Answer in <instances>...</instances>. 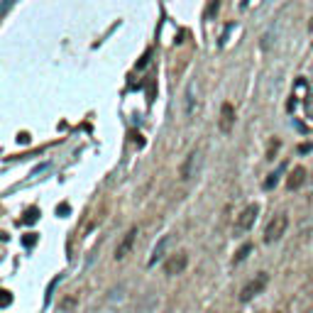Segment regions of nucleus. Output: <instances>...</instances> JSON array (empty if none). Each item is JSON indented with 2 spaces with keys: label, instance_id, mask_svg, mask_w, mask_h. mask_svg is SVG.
Segmentation results:
<instances>
[{
  "label": "nucleus",
  "instance_id": "f257e3e1",
  "mask_svg": "<svg viewBox=\"0 0 313 313\" xmlns=\"http://www.w3.org/2000/svg\"><path fill=\"white\" fill-rule=\"evenodd\" d=\"M286 228H289V216H286V213H276V216L269 220L267 230H264V242L272 245V242H276V240H282Z\"/></svg>",
  "mask_w": 313,
  "mask_h": 313
},
{
  "label": "nucleus",
  "instance_id": "f03ea898",
  "mask_svg": "<svg viewBox=\"0 0 313 313\" xmlns=\"http://www.w3.org/2000/svg\"><path fill=\"white\" fill-rule=\"evenodd\" d=\"M267 282H269V274H267V272H259L255 279H250V282L242 286V291H240V301H242V303H247V301H252L255 296H259V294L264 291Z\"/></svg>",
  "mask_w": 313,
  "mask_h": 313
},
{
  "label": "nucleus",
  "instance_id": "7ed1b4c3",
  "mask_svg": "<svg viewBox=\"0 0 313 313\" xmlns=\"http://www.w3.org/2000/svg\"><path fill=\"white\" fill-rule=\"evenodd\" d=\"M201 162H203V152L201 150H191L189 157L184 159V164H181V171H179V177H181V181H191V179L198 174V169H201Z\"/></svg>",
  "mask_w": 313,
  "mask_h": 313
},
{
  "label": "nucleus",
  "instance_id": "20e7f679",
  "mask_svg": "<svg viewBox=\"0 0 313 313\" xmlns=\"http://www.w3.org/2000/svg\"><path fill=\"white\" fill-rule=\"evenodd\" d=\"M257 213H259V205L257 203H250L237 216V220H235V235H242V232H247L252 225H255V220H257Z\"/></svg>",
  "mask_w": 313,
  "mask_h": 313
},
{
  "label": "nucleus",
  "instance_id": "39448f33",
  "mask_svg": "<svg viewBox=\"0 0 313 313\" xmlns=\"http://www.w3.org/2000/svg\"><path fill=\"white\" fill-rule=\"evenodd\" d=\"M189 267V255L186 252H177L164 262V274L166 276H177V274H184V269Z\"/></svg>",
  "mask_w": 313,
  "mask_h": 313
},
{
  "label": "nucleus",
  "instance_id": "423d86ee",
  "mask_svg": "<svg viewBox=\"0 0 313 313\" xmlns=\"http://www.w3.org/2000/svg\"><path fill=\"white\" fill-rule=\"evenodd\" d=\"M135 240H137V228H130V230L123 235V240L118 242V247H115V259H118V262H120V259H125L130 252H132Z\"/></svg>",
  "mask_w": 313,
  "mask_h": 313
},
{
  "label": "nucleus",
  "instance_id": "0eeeda50",
  "mask_svg": "<svg viewBox=\"0 0 313 313\" xmlns=\"http://www.w3.org/2000/svg\"><path fill=\"white\" fill-rule=\"evenodd\" d=\"M218 127L220 132H232V127H235V108H232L230 103H223V108H220V120H218Z\"/></svg>",
  "mask_w": 313,
  "mask_h": 313
},
{
  "label": "nucleus",
  "instance_id": "6e6552de",
  "mask_svg": "<svg viewBox=\"0 0 313 313\" xmlns=\"http://www.w3.org/2000/svg\"><path fill=\"white\" fill-rule=\"evenodd\" d=\"M169 245H171V235H164L162 240H159V242L154 245V250H152L150 262H147V264H150V267H154V264H157L159 259H164V255H166V250H169Z\"/></svg>",
  "mask_w": 313,
  "mask_h": 313
},
{
  "label": "nucleus",
  "instance_id": "1a4fd4ad",
  "mask_svg": "<svg viewBox=\"0 0 313 313\" xmlns=\"http://www.w3.org/2000/svg\"><path fill=\"white\" fill-rule=\"evenodd\" d=\"M303 181H306V169L303 166H296L291 174H289V181H286V189L289 191H296L303 186Z\"/></svg>",
  "mask_w": 313,
  "mask_h": 313
},
{
  "label": "nucleus",
  "instance_id": "9d476101",
  "mask_svg": "<svg viewBox=\"0 0 313 313\" xmlns=\"http://www.w3.org/2000/svg\"><path fill=\"white\" fill-rule=\"evenodd\" d=\"M76 308H79V299L76 296H66V299H61L56 313H76Z\"/></svg>",
  "mask_w": 313,
  "mask_h": 313
},
{
  "label": "nucleus",
  "instance_id": "9b49d317",
  "mask_svg": "<svg viewBox=\"0 0 313 313\" xmlns=\"http://www.w3.org/2000/svg\"><path fill=\"white\" fill-rule=\"evenodd\" d=\"M193 88H196V86H193V83H189V88H186V115H193V110H196V106H193V103H196V98H193Z\"/></svg>",
  "mask_w": 313,
  "mask_h": 313
},
{
  "label": "nucleus",
  "instance_id": "f8f14e48",
  "mask_svg": "<svg viewBox=\"0 0 313 313\" xmlns=\"http://www.w3.org/2000/svg\"><path fill=\"white\" fill-rule=\"evenodd\" d=\"M37 218H40V208H27L25 218H20V223H25V225H32V223H34Z\"/></svg>",
  "mask_w": 313,
  "mask_h": 313
},
{
  "label": "nucleus",
  "instance_id": "ddd939ff",
  "mask_svg": "<svg viewBox=\"0 0 313 313\" xmlns=\"http://www.w3.org/2000/svg\"><path fill=\"white\" fill-rule=\"evenodd\" d=\"M250 252H252V245H242V247H240V250H237V255H235V259H232V262H235V264H240V262H245Z\"/></svg>",
  "mask_w": 313,
  "mask_h": 313
},
{
  "label": "nucleus",
  "instance_id": "4468645a",
  "mask_svg": "<svg viewBox=\"0 0 313 313\" xmlns=\"http://www.w3.org/2000/svg\"><path fill=\"white\" fill-rule=\"evenodd\" d=\"M59 282H61V274H59V276H54V279H52V284L47 286V294H44V301H47V303L52 301V294H54V286L59 284Z\"/></svg>",
  "mask_w": 313,
  "mask_h": 313
},
{
  "label": "nucleus",
  "instance_id": "2eb2a0df",
  "mask_svg": "<svg viewBox=\"0 0 313 313\" xmlns=\"http://www.w3.org/2000/svg\"><path fill=\"white\" fill-rule=\"evenodd\" d=\"M282 169H284V166H282ZM282 169H279V171H282ZM279 171H274V174H269V177H267V181H264V189H274V186L279 184Z\"/></svg>",
  "mask_w": 313,
  "mask_h": 313
},
{
  "label": "nucleus",
  "instance_id": "dca6fc26",
  "mask_svg": "<svg viewBox=\"0 0 313 313\" xmlns=\"http://www.w3.org/2000/svg\"><path fill=\"white\" fill-rule=\"evenodd\" d=\"M150 56H152V52H145V56L140 59V64H137V68H145L147 64H150Z\"/></svg>",
  "mask_w": 313,
  "mask_h": 313
},
{
  "label": "nucleus",
  "instance_id": "f3484780",
  "mask_svg": "<svg viewBox=\"0 0 313 313\" xmlns=\"http://www.w3.org/2000/svg\"><path fill=\"white\" fill-rule=\"evenodd\" d=\"M218 8H220L218 3H211V5H208V10H205V17H211L213 13H218Z\"/></svg>",
  "mask_w": 313,
  "mask_h": 313
},
{
  "label": "nucleus",
  "instance_id": "a211bd4d",
  "mask_svg": "<svg viewBox=\"0 0 313 313\" xmlns=\"http://www.w3.org/2000/svg\"><path fill=\"white\" fill-rule=\"evenodd\" d=\"M34 240H37V235H34V232H29L27 237H25V245L32 247V245H34Z\"/></svg>",
  "mask_w": 313,
  "mask_h": 313
},
{
  "label": "nucleus",
  "instance_id": "6ab92c4d",
  "mask_svg": "<svg viewBox=\"0 0 313 313\" xmlns=\"http://www.w3.org/2000/svg\"><path fill=\"white\" fill-rule=\"evenodd\" d=\"M3 294H5V299H3V306H10V301H13L10 291H3Z\"/></svg>",
  "mask_w": 313,
  "mask_h": 313
},
{
  "label": "nucleus",
  "instance_id": "aec40b11",
  "mask_svg": "<svg viewBox=\"0 0 313 313\" xmlns=\"http://www.w3.org/2000/svg\"><path fill=\"white\" fill-rule=\"evenodd\" d=\"M56 213H68V205H66V203L59 205V208H56Z\"/></svg>",
  "mask_w": 313,
  "mask_h": 313
},
{
  "label": "nucleus",
  "instance_id": "412c9836",
  "mask_svg": "<svg viewBox=\"0 0 313 313\" xmlns=\"http://www.w3.org/2000/svg\"><path fill=\"white\" fill-rule=\"evenodd\" d=\"M308 29H311V32H313V17H311V22H308Z\"/></svg>",
  "mask_w": 313,
  "mask_h": 313
}]
</instances>
